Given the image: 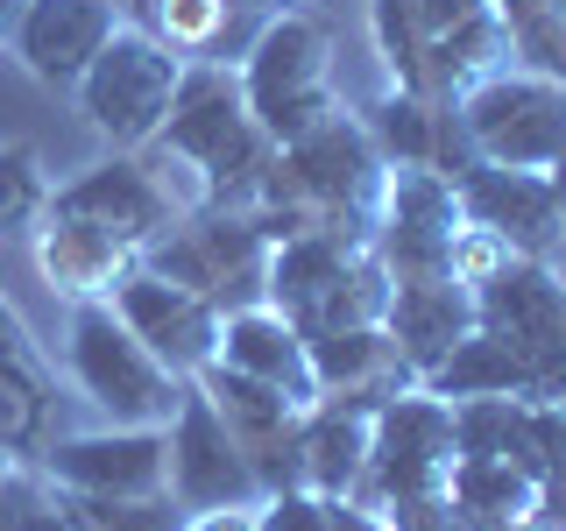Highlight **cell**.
<instances>
[{
  "mask_svg": "<svg viewBox=\"0 0 566 531\" xmlns=\"http://www.w3.org/2000/svg\"><path fill=\"white\" fill-rule=\"evenodd\" d=\"M382 191H389V164L376 156L361 114H354V106H333L312 135L283 142L270 156L248 220H255V235L270 248L305 241V235H340L354 248H376Z\"/></svg>",
  "mask_w": 566,
  "mask_h": 531,
  "instance_id": "1",
  "label": "cell"
},
{
  "mask_svg": "<svg viewBox=\"0 0 566 531\" xmlns=\"http://www.w3.org/2000/svg\"><path fill=\"white\" fill-rule=\"evenodd\" d=\"M142 156H149V170L164 177V191L185 212L191 206L248 212L262 170H270V156H276V142L248 114L241 79L227 64H185L164 128H156V142Z\"/></svg>",
  "mask_w": 566,
  "mask_h": 531,
  "instance_id": "2",
  "label": "cell"
},
{
  "mask_svg": "<svg viewBox=\"0 0 566 531\" xmlns=\"http://www.w3.org/2000/svg\"><path fill=\"white\" fill-rule=\"evenodd\" d=\"M368 29L389 85L418 100H460L474 79L517 64L510 29L489 0H368Z\"/></svg>",
  "mask_w": 566,
  "mask_h": 531,
  "instance_id": "3",
  "label": "cell"
},
{
  "mask_svg": "<svg viewBox=\"0 0 566 531\" xmlns=\"http://www.w3.org/2000/svg\"><path fill=\"white\" fill-rule=\"evenodd\" d=\"M234 79H241L248 114L262 121V135L276 149L312 135L340 106V93H333V29L305 8H276L262 22V35L248 43V58L234 64Z\"/></svg>",
  "mask_w": 566,
  "mask_h": 531,
  "instance_id": "4",
  "label": "cell"
},
{
  "mask_svg": "<svg viewBox=\"0 0 566 531\" xmlns=\"http://www.w3.org/2000/svg\"><path fill=\"white\" fill-rule=\"evenodd\" d=\"M64 368H71V383H78V397L93 404L106 425H170L177 397H185V376L156 362V354L120 326V312L106 305V298L71 305Z\"/></svg>",
  "mask_w": 566,
  "mask_h": 531,
  "instance_id": "5",
  "label": "cell"
},
{
  "mask_svg": "<svg viewBox=\"0 0 566 531\" xmlns=\"http://www.w3.org/2000/svg\"><path fill=\"white\" fill-rule=\"evenodd\" d=\"M142 262H149L156 277L199 291L220 319L227 312H248V305H270V241L255 235V220H248V212L191 206Z\"/></svg>",
  "mask_w": 566,
  "mask_h": 531,
  "instance_id": "6",
  "label": "cell"
},
{
  "mask_svg": "<svg viewBox=\"0 0 566 531\" xmlns=\"http://www.w3.org/2000/svg\"><path fill=\"white\" fill-rule=\"evenodd\" d=\"M460 128H468L474 156L495 170H545L566 149V79L503 64L489 79H474L453 100Z\"/></svg>",
  "mask_w": 566,
  "mask_h": 531,
  "instance_id": "7",
  "label": "cell"
},
{
  "mask_svg": "<svg viewBox=\"0 0 566 531\" xmlns=\"http://www.w3.org/2000/svg\"><path fill=\"white\" fill-rule=\"evenodd\" d=\"M177 79H185V58L120 22L71 93H78V114L93 135H106L114 149H149L177 100Z\"/></svg>",
  "mask_w": 566,
  "mask_h": 531,
  "instance_id": "8",
  "label": "cell"
},
{
  "mask_svg": "<svg viewBox=\"0 0 566 531\" xmlns=\"http://www.w3.org/2000/svg\"><path fill=\"white\" fill-rule=\"evenodd\" d=\"M460 460V433H453V404L432 397V389H403L389 397L376 425H368V468L354 503L382 510L397 496H439Z\"/></svg>",
  "mask_w": 566,
  "mask_h": 531,
  "instance_id": "9",
  "label": "cell"
},
{
  "mask_svg": "<svg viewBox=\"0 0 566 531\" xmlns=\"http://www.w3.org/2000/svg\"><path fill=\"white\" fill-rule=\"evenodd\" d=\"M474 312L495 341H510V354L531 368L538 404H566V283L553 262H510L503 277H489L474 291Z\"/></svg>",
  "mask_w": 566,
  "mask_h": 531,
  "instance_id": "10",
  "label": "cell"
},
{
  "mask_svg": "<svg viewBox=\"0 0 566 531\" xmlns=\"http://www.w3.org/2000/svg\"><path fill=\"white\" fill-rule=\"evenodd\" d=\"M43 212L93 220L114 241H128L135 256H149V248L185 220V206L164 191V177L149 170V156H142V149H114V156H99L93 170H78L71 185H50V206Z\"/></svg>",
  "mask_w": 566,
  "mask_h": 531,
  "instance_id": "11",
  "label": "cell"
},
{
  "mask_svg": "<svg viewBox=\"0 0 566 531\" xmlns=\"http://www.w3.org/2000/svg\"><path fill=\"white\" fill-rule=\"evenodd\" d=\"M170 447V503L177 510H234V503H262L255 468H248L241 439L227 433V418L206 404L199 383H185L177 412L164 425Z\"/></svg>",
  "mask_w": 566,
  "mask_h": 531,
  "instance_id": "12",
  "label": "cell"
},
{
  "mask_svg": "<svg viewBox=\"0 0 566 531\" xmlns=\"http://www.w3.org/2000/svg\"><path fill=\"white\" fill-rule=\"evenodd\" d=\"M468 227L460 191L439 170H389L382 191V227H376V256L397 283L424 277H453V241Z\"/></svg>",
  "mask_w": 566,
  "mask_h": 531,
  "instance_id": "13",
  "label": "cell"
},
{
  "mask_svg": "<svg viewBox=\"0 0 566 531\" xmlns=\"http://www.w3.org/2000/svg\"><path fill=\"white\" fill-rule=\"evenodd\" d=\"M43 482L64 496H170V447L164 425H106V433H78L43 447Z\"/></svg>",
  "mask_w": 566,
  "mask_h": 531,
  "instance_id": "14",
  "label": "cell"
},
{
  "mask_svg": "<svg viewBox=\"0 0 566 531\" xmlns=\"http://www.w3.org/2000/svg\"><path fill=\"white\" fill-rule=\"evenodd\" d=\"M106 305H114L120 326H128L164 368H177L185 383L199 376L206 362H220V312H212L199 291H185V283H170V277H156L149 262H135Z\"/></svg>",
  "mask_w": 566,
  "mask_h": 531,
  "instance_id": "15",
  "label": "cell"
},
{
  "mask_svg": "<svg viewBox=\"0 0 566 531\" xmlns=\"http://www.w3.org/2000/svg\"><path fill=\"white\" fill-rule=\"evenodd\" d=\"M191 383H199L206 404L227 418V433L241 439L248 468H255V489H262V496L297 489V418H305V412H297L283 389L241 376V368H227V362H206Z\"/></svg>",
  "mask_w": 566,
  "mask_h": 531,
  "instance_id": "16",
  "label": "cell"
},
{
  "mask_svg": "<svg viewBox=\"0 0 566 531\" xmlns=\"http://www.w3.org/2000/svg\"><path fill=\"white\" fill-rule=\"evenodd\" d=\"M276 8H291V0H120V22L156 35L185 64H227L234 71Z\"/></svg>",
  "mask_w": 566,
  "mask_h": 531,
  "instance_id": "17",
  "label": "cell"
},
{
  "mask_svg": "<svg viewBox=\"0 0 566 531\" xmlns=\"http://www.w3.org/2000/svg\"><path fill=\"white\" fill-rule=\"evenodd\" d=\"M114 29H120V0H29L14 35H8V58L22 64L35 85L71 93Z\"/></svg>",
  "mask_w": 566,
  "mask_h": 531,
  "instance_id": "18",
  "label": "cell"
},
{
  "mask_svg": "<svg viewBox=\"0 0 566 531\" xmlns=\"http://www.w3.org/2000/svg\"><path fill=\"white\" fill-rule=\"evenodd\" d=\"M460 191V212L474 227L510 241V256L524 262H553L566 248V220H559V199L545 185V170H495V164H474L453 177Z\"/></svg>",
  "mask_w": 566,
  "mask_h": 531,
  "instance_id": "19",
  "label": "cell"
},
{
  "mask_svg": "<svg viewBox=\"0 0 566 531\" xmlns=\"http://www.w3.org/2000/svg\"><path fill=\"white\" fill-rule=\"evenodd\" d=\"M482 326V312H474V291L460 277H424V283H397L389 291V312H382V333L397 341L403 368L424 383L447 354L468 341V333Z\"/></svg>",
  "mask_w": 566,
  "mask_h": 531,
  "instance_id": "20",
  "label": "cell"
},
{
  "mask_svg": "<svg viewBox=\"0 0 566 531\" xmlns=\"http://www.w3.org/2000/svg\"><path fill=\"white\" fill-rule=\"evenodd\" d=\"M135 262H142L135 248L114 241L93 220H64V212H43V220H35V270H43V283L57 298H71V305H85V298H114L120 277H128Z\"/></svg>",
  "mask_w": 566,
  "mask_h": 531,
  "instance_id": "21",
  "label": "cell"
},
{
  "mask_svg": "<svg viewBox=\"0 0 566 531\" xmlns=\"http://www.w3.org/2000/svg\"><path fill=\"white\" fill-rule=\"evenodd\" d=\"M220 362H227V368H241V376H255V383H270V389H283L297 412H312V404H318L305 333H297L276 305L227 312V319H220Z\"/></svg>",
  "mask_w": 566,
  "mask_h": 531,
  "instance_id": "22",
  "label": "cell"
},
{
  "mask_svg": "<svg viewBox=\"0 0 566 531\" xmlns=\"http://www.w3.org/2000/svg\"><path fill=\"white\" fill-rule=\"evenodd\" d=\"M368 425H376V404L368 397H318L297 418V489H312V496H354L361 489Z\"/></svg>",
  "mask_w": 566,
  "mask_h": 531,
  "instance_id": "23",
  "label": "cell"
},
{
  "mask_svg": "<svg viewBox=\"0 0 566 531\" xmlns=\"http://www.w3.org/2000/svg\"><path fill=\"white\" fill-rule=\"evenodd\" d=\"M305 354H312V383H318V397H368V404L382 412L389 397L418 389V376L403 368V354H397V341H389L382 326L312 333Z\"/></svg>",
  "mask_w": 566,
  "mask_h": 531,
  "instance_id": "24",
  "label": "cell"
},
{
  "mask_svg": "<svg viewBox=\"0 0 566 531\" xmlns=\"http://www.w3.org/2000/svg\"><path fill=\"white\" fill-rule=\"evenodd\" d=\"M447 503L468 531H517L538 503V482L517 468V460H495V454H460L447 475Z\"/></svg>",
  "mask_w": 566,
  "mask_h": 531,
  "instance_id": "25",
  "label": "cell"
},
{
  "mask_svg": "<svg viewBox=\"0 0 566 531\" xmlns=\"http://www.w3.org/2000/svg\"><path fill=\"white\" fill-rule=\"evenodd\" d=\"M418 389H432V397H447V404H468V397H524V404H538L531 368L510 354V341H495L489 326H474Z\"/></svg>",
  "mask_w": 566,
  "mask_h": 531,
  "instance_id": "26",
  "label": "cell"
},
{
  "mask_svg": "<svg viewBox=\"0 0 566 531\" xmlns=\"http://www.w3.org/2000/svg\"><path fill=\"white\" fill-rule=\"evenodd\" d=\"M389 291H397V277L382 270V256L376 248H361V256H347L340 262V277L318 291V305L297 319V333H347V326H382V312H389Z\"/></svg>",
  "mask_w": 566,
  "mask_h": 531,
  "instance_id": "27",
  "label": "cell"
},
{
  "mask_svg": "<svg viewBox=\"0 0 566 531\" xmlns=\"http://www.w3.org/2000/svg\"><path fill=\"white\" fill-rule=\"evenodd\" d=\"M361 128L376 142V156L389 170H432V135H439V100H418L403 85H382L361 106Z\"/></svg>",
  "mask_w": 566,
  "mask_h": 531,
  "instance_id": "28",
  "label": "cell"
},
{
  "mask_svg": "<svg viewBox=\"0 0 566 531\" xmlns=\"http://www.w3.org/2000/svg\"><path fill=\"white\" fill-rule=\"evenodd\" d=\"M347 256H361V248L340 241V235H305V241L270 248V305L297 326V319L318 305V291L340 277V262H347Z\"/></svg>",
  "mask_w": 566,
  "mask_h": 531,
  "instance_id": "29",
  "label": "cell"
},
{
  "mask_svg": "<svg viewBox=\"0 0 566 531\" xmlns=\"http://www.w3.org/2000/svg\"><path fill=\"white\" fill-rule=\"evenodd\" d=\"M510 29V58L524 71L566 79V0H489Z\"/></svg>",
  "mask_w": 566,
  "mask_h": 531,
  "instance_id": "30",
  "label": "cell"
},
{
  "mask_svg": "<svg viewBox=\"0 0 566 531\" xmlns=\"http://www.w3.org/2000/svg\"><path fill=\"white\" fill-rule=\"evenodd\" d=\"M50 206V170L35 142H0V235H35Z\"/></svg>",
  "mask_w": 566,
  "mask_h": 531,
  "instance_id": "31",
  "label": "cell"
},
{
  "mask_svg": "<svg viewBox=\"0 0 566 531\" xmlns=\"http://www.w3.org/2000/svg\"><path fill=\"white\" fill-rule=\"evenodd\" d=\"M64 518L71 531H185V518H177L170 496H142V503H120V496H64Z\"/></svg>",
  "mask_w": 566,
  "mask_h": 531,
  "instance_id": "32",
  "label": "cell"
},
{
  "mask_svg": "<svg viewBox=\"0 0 566 531\" xmlns=\"http://www.w3.org/2000/svg\"><path fill=\"white\" fill-rule=\"evenodd\" d=\"M43 412H50V383L0 376V447H8V454H29V447H35Z\"/></svg>",
  "mask_w": 566,
  "mask_h": 531,
  "instance_id": "33",
  "label": "cell"
},
{
  "mask_svg": "<svg viewBox=\"0 0 566 531\" xmlns=\"http://www.w3.org/2000/svg\"><path fill=\"white\" fill-rule=\"evenodd\" d=\"M255 524L262 531H333V496H312V489H276L255 503Z\"/></svg>",
  "mask_w": 566,
  "mask_h": 531,
  "instance_id": "34",
  "label": "cell"
},
{
  "mask_svg": "<svg viewBox=\"0 0 566 531\" xmlns=\"http://www.w3.org/2000/svg\"><path fill=\"white\" fill-rule=\"evenodd\" d=\"M510 262H517V256H510V241H503V235H489V227H474V220L460 227V241H453V277L468 283V291H482V283H489V277H503Z\"/></svg>",
  "mask_w": 566,
  "mask_h": 531,
  "instance_id": "35",
  "label": "cell"
},
{
  "mask_svg": "<svg viewBox=\"0 0 566 531\" xmlns=\"http://www.w3.org/2000/svg\"><path fill=\"white\" fill-rule=\"evenodd\" d=\"M0 376H29V383H50L43 368V347L29 341V319L0 298Z\"/></svg>",
  "mask_w": 566,
  "mask_h": 531,
  "instance_id": "36",
  "label": "cell"
},
{
  "mask_svg": "<svg viewBox=\"0 0 566 531\" xmlns=\"http://www.w3.org/2000/svg\"><path fill=\"white\" fill-rule=\"evenodd\" d=\"M382 524L389 531H468V524L453 518L447 489H439V496H397V503H382Z\"/></svg>",
  "mask_w": 566,
  "mask_h": 531,
  "instance_id": "37",
  "label": "cell"
},
{
  "mask_svg": "<svg viewBox=\"0 0 566 531\" xmlns=\"http://www.w3.org/2000/svg\"><path fill=\"white\" fill-rule=\"evenodd\" d=\"M185 531H262V524H255V503H234V510H191Z\"/></svg>",
  "mask_w": 566,
  "mask_h": 531,
  "instance_id": "38",
  "label": "cell"
},
{
  "mask_svg": "<svg viewBox=\"0 0 566 531\" xmlns=\"http://www.w3.org/2000/svg\"><path fill=\"white\" fill-rule=\"evenodd\" d=\"M333 531H389V524H382V510L354 503V496H333Z\"/></svg>",
  "mask_w": 566,
  "mask_h": 531,
  "instance_id": "39",
  "label": "cell"
},
{
  "mask_svg": "<svg viewBox=\"0 0 566 531\" xmlns=\"http://www.w3.org/2000/svg\"><path fill=\"white\" fill-rule=\"evenodd\" d=\"M14 531H71V518H64V503H57V489H50L43 503H35V510H29L22 524H14Z\"/></svg>",
  "mask_w": 566,
  "mask_h": 531,
  "instance_id": "40",
  "label": "cell"
},
{
  "mask_svg": "<svg viewBox=\"0 0 566 531\" xmlns=\"http://www.w3.org/2000/svg\"><path fill=\"white\" fill-rule=\"evenodd\" d=\"M545 185H553V199H559V220H566V149L545 164Z\"/></svg>",
  "mask_w": 566,
  "mask_h": 531,
  "instance_id": "41",
  "label": "cell"
},
{
  "mask_svg": "<svg viewBox=\"0 0 566 531\" xmlns=\"http://www.w3.org/2000/svg\"><path fill=\"white\" fill-rule=\"evenodd\" d=\"M22 8H29V0H0V50H8V35H14V22H22Z\"/></svg>",
  "mask_w": 566,
  "mask_h": 531,
  "instance_id": "42",
  "label": "cell"
},
{
  "mask_svg": "<svg viewBox=\"0 0 566 531\" xmlns=\"http://www.w3.org/2000/svg\"><path fill=\"white\" fill-rule=\"evenodd\" d=\"M8 468H14V454H8V447H0V475H8Z\"/></svg>",
  "mask_w": 566,
  "mask_h": 531,
  "instance_id": "43",
  "label": "cell"
}]
</instances>
